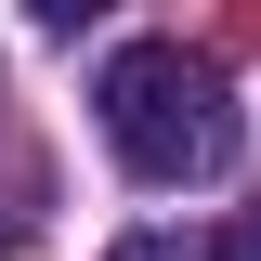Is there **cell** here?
Returning a JSON list of instances; mask_svg holds the SVG:
<instances>
[{"label":"cell","mask_w":261,"mask_h":261,"mask_svg":"<svg viewBox=\"0 0 261 261\" xmlns=\"http://www.w3.org/2000/svg\"><path fill=\"white\" fill-rule=\"evenodd\" d=\"M118 261H222L209 235H118Z\"/></svg>","instance_id":"obj_2"},{"label":"cell","mask_w":261,"mask_h":261,"mask_svg":"<svg viewBox=\"0 0 261 261\" xmlns=\"http://www.w3.org/2000/svg\"><path fill=\"white\" fill-rule=\"evenodd\" d=\"M105 144H118L130 183H209L235 157V118H222V79L183 53V39H130L105 53Z\"/></svg>","instance_id":"obj_1"},{"label":"cell","mask_w":261,"mask_h":261,"mask_svg":"<svg viewBox=\"0 0 261 261\" xmlns=\"http://www.w3.org/2000/svg\"><path fill=\"white\" fill-rule=\"evenodd\" d=\"M0 248H13V235H0Z\"/></svg>","instance_id":"obj_4"},{"label":"cell","mask_w":261,"mask_h":261,"mask_svg":"<svg viewBox=\"0 0 261 261\" xmlns=\"http://www.w3.org/2000/svg\"><path fill=\"white\" fill-rule=\"evenodd\" d=\"M248 261H261V222H248Z\"/></svg>","instance_id":"obj_3"}]
</instances>
